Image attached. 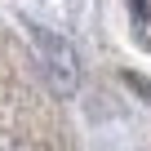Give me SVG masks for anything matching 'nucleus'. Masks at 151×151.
Wrapping results in <instances>:
<instances>
[{"instance_id": "1", "label": "nucleus", "mask_w": 151, "mask_h": 151, "mask_svg": "<svg viewBox=\"0 0 151 151\" xmlns=\"http://www.w3.org/2000/svg\"><path fill=\"white\" fill-rule=\"evenodd\" d=\"M27 31H31V45H36V58H40V71L49 76V85L71 98L80 89V58H76L71 40L49 27H27Z\"/></svg>"}, {"instance_id": "2", "label": "nucleus", "mask_w": 151, "mask_h": 151, "mask_svg": "<svg viewBox=\"0 0 151 151\" xmlns=\"http://www.w3.org/2000/svg\"><path fill=\"white\" fill-rule=\"evenodd\" d=\"M124 80H129V89H138L142 98H151V80H142V76H133V71L124 76Z\"/></svg>"}]
</instances>
